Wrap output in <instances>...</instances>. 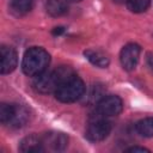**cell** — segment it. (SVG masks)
<instances>
[{"mask_svg":"<svg viewBox=\"0 0 153 153\" xmlns=\"http://www.w3.org/2000/svg\"><path fill=\"white\" fill-rule=\"evenodd\" d=\"M75 73L74 71L68 67V66H61L55 71L51 72H43L42 74L35 76V80L32 82L33 88L43 94L47 93H51L59 88V86L65 82L66 80H68L69 78L74 76Z\"/></svg>","mask_w":153,"mask_h":153,"instance_id":"6da1fadb","label":"cell"},{"mask_svg":"<svg viewBox=\"0 0 153 153\" xmlns=\"http://www.w3.org/2000/svg\"><path fill=\"white\" fill-rule=\"evenodd\" d=\"M49 62L50 56L43 48L32 47L23 56L22 69L27 76H37L47 71Z\"/></svg>","mask_w":153,"mask_h":153,"instance_id":"7a4b0ae2","label":"cell"},{"mask_svg":"<svg viewBox=\"0 0 153 153\" xmlns=\"http://www.w3.org/2000/svg\"><path fill=\"white\" fill-rule=\"evenodd\" d=\"M84 93L85 84L75 74L59 86V88L55 91V98L61 103H73L80 99Z\"/></svg>","mask_w":153,"mask_h":153,"instance_id":"3957f363","label":"cell"},{"mask_svg":"<svg viewBox=\"0 0 153 153\" xmlns=\"http://www.w3.org/2000/svg\"><path fill=\"white\" fill-rule=\"evenodd\" d=\"M110 131H111L110 122H108L103 118H99V120L91 122L87 126L85 136L91 142H99V141H103L104 139H106L109 136Z\"/></svg>","mask_w":153,"mask_h":153,"instance_id":"277c9868","label":"cell"},{"mask_svg":"<svg viewBox=\"0 0 153 153\" xmlns=\"http://www.w3.org/2000/svg\"><path fill=\"white\" fill-rule=\"evenodd\" d=\"M123 109L122 99L118 96L110 94L103 97L97 104V111L103 117L117 116Z\"/></svg>","mask_w":153,"mask_h":153,"instance_id":"5b68a950","label":"cell"},{"mask_svg":"<svg viewBox=\"0 0 153 153\" xmlns=\"http://www.w3.org/2000/svg\"><path fill=\"white\" fill-rule=\"evenodd\" d=\"M140 53H141V48L136 43H128L127 45H124L120 54L122 67L126 71H133L139 62Z\"/></svg>","mask_w":153,"mask_h":153,"instance_id":"8992f818","label":"cell"},{"mask_svg":"<svg viewBox=\"0 0 153 153\" xmlns=\"http://www.w3.org/2000/svg\"><path fill=\"white\" fill-rule=\"evenodd\" d=\"M0 72L1 74H8L13 72L18 63V56L13 48L2 45L0 48Z\"/></svg>","mask_w":153,"mask_h":153,"instance_id":"52a82bcc","label":"cell"},{"mask_svg":"<svg viewBox=\"0 0 153 153\" xmlns=\"http://www.w3.org/2000/svg\"><path fill=\"white\" fill-rule=\"evenodd\" d=\"M43 143L53 151H63L67 147L68 137L60 131H49L42 139Z\"/></svg>","mask_w":153,"mask_h":153,"instance_id":"ba28073f","label":"cell"},{"mask_svg":"<svg viewBox=\"0 0 153 153\" xmlns=\"http://www.w3.org/2000/svg\"><path fill=\"white\" fill-rule=\"evenodd\" d=\"M19 149L25 153H36V152H43L44 151V143L43 140L35 136L30 135L24 137L20 143H19Z\"/></svg>","mask_w":153,"mask_h":153,"instance_id":"9c48e42d","label":"cell"},{"mask_svg":"<svg viewBox=\"0 0 153 153\" xmlns=\"http://www.w3.org/2000/svg\"><path fill=\"white\" fill-rule=\"evenodd\" d=\"M84 55L92 65H94L96 67H99V68H106L109 66V63H110L109 57L105 54H103L102 51H99V50L88 49V50L84 51Z\"/></svg>","mask_w":153,"mask_h":153,"instance_id":"30bf717a","label":"cell"},{"mask_svg":"<svg viewBox=\"0 0 153 153\" xmlns=\"http://www.w3.org/2000/svg\"><path fill=\"white\" fill-rule=\"evenodd\" d=\"M33 4L35 0H12L10 5V10L14 16L22 17L32 10Z\"/></svg>","mask_w":153,"mask_h":153,"instance_id":"8fae6325","label":"cell"},{"mask_svg":"<svg viewBox=\"0 0 153 153\" xmlns=\"http://www.w3.org/2000/svg\"><path fill=\"white\" fill-rule=\"evenodd\" d=\"M45 8H47V12L53 17H60L65 14L68 10L65 0H48Z\"/></svg>","mask_w":153,"mask_h":153,"instance_id":"7c38bea8","label":"cell"},{"mask_svg":"<svg viewBox=\"0 0 153 153\" xmlns=\"http://www.w3.org/2000/svg\"><path fill=\"white\" fill-rule=\"evenodd\" d=\"M29 120V112L25 108L20 106V105H16V114L12 118V121L10 122V126L14 127V128H19L23 127Z\"/></svg>","mask_w":153,"mask_h":153,"instance_id":"4fadbf2b","label":"cell"},{"mask_svg":"<svg viewBox=\"0 0 153 153\" xmlns=\"http://www.w3.org/2000/svg\"><path fill=\"white\" fill-rule=\"evenodd\" d=\"M136 130L141 136L153 137V117H146L136 123Z\"/></svg>","mask_w":153,"mask_h":153,"instance_id":"5bb4252c","label":"cell"},{"mask_svg":"<svg viewBox=\"0 0 153 153\" xmlns=\"http://www.w3.org/2000/svg\"><path fill=\"white\" fill-rule=\"evenodd\" d=\"M16 114V105L1 103L0 105V121L2 124H10Z\"/></svg>","mask_w":153,"mask_h":153,"instance_id":"9a60e30c","label":"cell"},{"mask_svg":"<svg viewBox=\"0 0 153 153\" xmlns=\"http://www.w3.org/2000/svg\"><path fill=\"white\" fill-rule=\"evenodd\" d=\"M151 0H127V7L133 13H142L148 10Z\"/></svg>","mask_w":153,"mask_h":153,"instance_id":"2e32d148","label":"cell"},{"mask_svg":"<svg viewBox=\"0 0 153 153\" xmlns=\"http://www.w3.org/2000/svg\"><path fill=\"white\" fill-rule=\"evenodd\" d=\"M127 152H149V149L145 148V147H140V146H133L126 149Z\"/></svg>","mask_w":153,"mask_h":153,"instance_id":"e0dca14e","label":"cell"},{"mask_svg":"<svg viewBox=\"0 0 153 153\" xmlns=\"http://www.w3.org/2000/svg\"><path fill=\"white\" fill-rule=\"evenodd\" d=\"M146 62H147L148 67L153 71V53H147V55H146Z\"/></svg>","mask_w":153,"mask_h":153,"instance_id":"ac0fdd59","label":"cell"},{"mask_svg":"<svg viewBox=\"0 0 153 153\" xmlns=\"http://www.w3.org/2000/svg\"><path fill=\"white\" fill-rule=\"evenodd\" d=\"M63 31H65V29H63L62 26H59V27H55V29L53 30V35H57V36H59V35H61Z\"/></svg>","mask_w":153,"mask_h":153,"instance_id":"d6986e66","label":"cell"},{"mask_svg":"<svg viewBox=\"0 0 153 153\" xmlns=\"http://www.w3.org/2000/svg\"><path fill=\"white\" fill-rule=\"evenodd\" d=\"M66 1H69V2H79V1H82V0H66Z\"/></svg>","mask_w":153,"mask_h":153,"instance_id":"ffe728a7","label":"cell"}]
</instances>
